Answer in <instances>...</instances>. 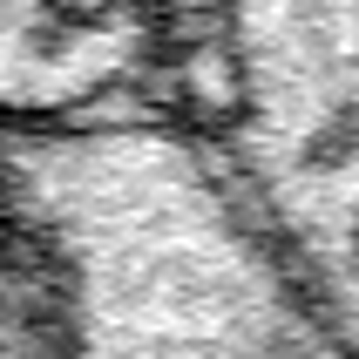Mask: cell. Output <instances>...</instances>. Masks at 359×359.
I'll return each instance as SVG.
<instances>
[{
  "label": "cell",
  "instance_id": "7a4b0ae2",
  "mask_svg": "<svg viewBox=\"0 0 359 359\" xmlns=\"http://www.w3.org/2000/svg\"><path fill=\"white\" fill-rule=\"evenodd\" d=\"M163 95L217 142L359 359V0H170Z\"/></svg>",
  "mask_w": 359,
  "mask_h": 359
},
{
  "label": "cell",
  "instance_id": "3957f363",
  "mask_svg": "<svg viewBox=\"0 0 359 359\" xmlns=\"http://www.w3.org/2000/svg\"><path fill=\"white\" fill-rule=\"evenodd\" d=\"M170 0H0V129L170 102Z\"/></svg>",
  "mask_w": 359,
  "mask_h": 359
},
{
  "label": "cell",
  "instance_id": "6da1fadb",
  "mask_svg": "<svg viewBox=\"0 0 359 359\" xmlns=\"http://www.w3.org/2000/svg\"><path fill=\"white\" fill-rule=\"evenodd\" d=\"M0 217L61 359H346L217 142L170 102L0 129Z\"/></svg>",
  "mask_w": 359,
  "mask_h": 359
}]
</instances>
